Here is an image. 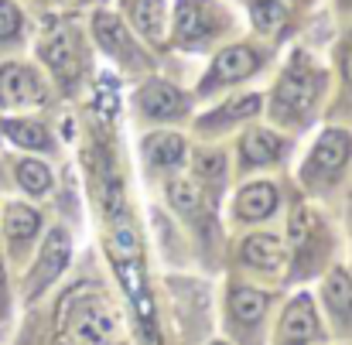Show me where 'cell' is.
<instances>
[{
  "instance_id": "obj_9",
  "label": "cell",
  "mask_w": 352,
  "mask_h": 345,
  "mask_svg": "<svg viewBox=\"0 0 352 345\" xmlns=\"http://www.w3.org/2000/svg\"><path fill=\"white\" fill-rule=\"evenodd\" d=\"M137 103H140V110H144V113L157 116V120H171V116H178L182 110H185L182 93H178L171 82H161V79L147 82V86L137 93Z\"/></svg>"
},
{
  "instance_id": "obj_12",
  "label": "cell",
  "mask_w": 352,
  "mask_h": 345,
  "mask_svg": "<svg viewBox=\"0 0 352 345\" xmlns=\"http://www.w3.org/2000/svg\"><path fill=\"white\" fill-rule=\"evenodd\" d=\"M243 260L256 270H280L284 267V246H280L277 236L256 232V236L243 239Z\"/></svg>"
},
{
  "instance_id": "obj_26",
  "label": "cell",
  "mask_w": 352,
  "mask_h": 345,
  "mask_svg": "<svg viewBox=\"0 0 352 345\" xmlns=\"http://www.w3.org/2000/svg\"><path fill=\"white\" fill-rule=\"evenodd\" d=\"M223 154H199V178L206 181H219L223 178Z\"/></svg>"
},
{
  "instance_id": "obj_15",
  "label": "cell",
  "mask_w": 352,
  "mask_h": 345,
  "mask_svg": "<svg viewBox=\"0 0 352 345\" xmlns=\"http://www.w3.org/2000/svg\"><path fill=\"white\" fill-rule=\"evenodd\" d=\"M93 27H96V38H100V45H103L110 55H117V58H130V55H133V48H130V38H126V27L120 24L113 14H96Z\"/></svg>"
},
{
  "instance_id": "obj_6",
  "label": "cell",
  "mask_w": 352,
  "mask_h": 345,
  "mask_svg": "<svg viewBox=\"0 0 352 345\" xmlns=\"http://www.w3.org/2000/svg\"><path fill=\"white\" fill-rule=\"evenodd\" d=\"M256 69H260V55H256L253 48H246V45H233V48H226V52L216 55V62H212V69H209L202 89L209 93V89L223 86V82L246 79V76H253Z\"/></svg>"
},
{
  "instance_id": "obj_30",
  "label": "cell",
  "mask_w": 352,
  "mask_h": 345,
  "mask_svg": "<svg viewBox=\"0 0 352 345\" xmlns=\"http://www.w3.org/2000/svg\"><path fill=\"white\" fill-rule=\"evenodd\" d=\"M216 345H223V342H216Z\"/></svg>"
},
{
  "instance_id": "obj_23",
  "label": "cell",
  "mask_w": 352,
  "mask_h": 345,
  "mask_svg": "<svg viewBox=\"0 0 352 345\" xmlns=\"http://www.w3.org/2000/svg\"><path fill=\"white\" fill-rule=\"evenodd\" d=\"M168 202L182 212V216H195L202 209V192L192 181H171L168 185Z\"/></svg>"
},
{
  "instance_id": "obj_18",
  "label": "cell",
  "mask_w": 352,
  "mask_h": 345,
  "mask_svg": "<svg viewBox=\"0 0 352 345\" xmlns=\"http://www.w3.org/2000/svg\"><path fill=\"white\" fill-rule=\"evenodd\" d=\"M230 308H233V315L239 322L253 325V322H260L263 311H267V294L250 291V287H239V291H233V298H230Z\"/></svg>"
},
{
  "instance_id": "obj_7",
  "label": "cell",
  "mask_w": 352,
  "mask_h": 345,
  "mask_svg": "<svg viewBox=\"0 0 352 345\" xmlns=\"http://www.w3.org/2000/svg\"><path fill=\"white\" fill-rule=\"evenodd\" d=\"M69 263V236L65 230H52L45 246H41V256L34 263V284H31V294H38L41 287H48Z\"/></svg>"
},
{
  "instance_id": "obj_27",
  "label": "cell",
  "mask_w": 352,
  "mask_h": 345,
  "mask_svg": "<svg viewBox=\"0 0 352 345\" xmlns=\"http://www.w3.org/2000/svg\"><path fill=\"white\" fill-rule=\"evenodd\" d=\"M342 72H346V82L352 86V41H349V48H346V55H342Z\"/></svg>"
},
{
  "instance_id": "obj_11",
  "label": "cell",
  "mask_w": 352,
  "mask_h": 345,
  "mask_svg": "<svg viewBox=\"0 0 352 345\" xmlns=\"http://www.w3.org/2000/svg\"><path fill=\"white\" fill-rule=\"evenodd\" d=\"M277 209V188L267 185V181H256V185H246L236 199V216L246 219V223H256V219H267L270 212Z\"/></svg>"
},
{
  "instance_id": "obj_29",
  "label": "cell",
  "mask_w": 352,
  "mask_h": 345,
  "mask_svg": "<svg viewBox=\"0 0 352 345\" xmlns=\"http://www.w3.org/2000/svg\"><path fill=\"white\" fill-rule=\"evenodd\" d=\"M346 3H352V0H346Z\"/></svg>"
},
{
  "instance_id": "obj_4",
  "label": "cell",
  "mask_w": 352,
  "mask_h": 345,
  "mask_svg": "<svg viewBox=\"0 0 352 345\" xmlns=\"http://www.w3.org/2000/svg\"><path fill=\"white\" fill-rule=\"evenodd\" d=\"M352 151V137L346 130H329V133H322V140L315 144V151H311V157H308V181H315V178H332L342 164H346V157H349Z\"/></svg>"
},
{
  "instance_id": "obj_21",
  "label": "cell",
  "mask_w": 352,
  "mask_h": 345,
  "mask_svg": "<svg viewBox=\"0 0 352 345\" xmlns=\"http://www.w3.org/2000/svg\"><path fill=\"white\" fill-rule=\"evenodd\" d=\"M17 181H21V188L24 192H31V195H45L48 188H52V171L41 164V161H17Z\"/></svg>"
},
{
  "instance_id": "obj_2",
  "label": "cell",
  "mask_w": 352,
  "mask_h": 345,
  "mask_svg": "<svg viewBox=\"0 0 352 345\" xmlns=\"http://www.w3.org/2000/svg\"><path fill=\"white\" fill-rule=\"evenodd\" d=\"M315 96H318V76L308 69L305 55H298V62L284 72V79H280V86L274 93V116L280 123L301 120L315 107Z\"/></svg>"
},
{
  "instance_id": "obj_3",
  "label": "cell",
  "mask_w": 352,
  "mask_h": 345,
  "mask_svg": "<svg viewBox=\"0 0 352 345\" xmlns=\"http://www.w3.org/2000/svg\"><path fill=\"white\" fill-rule=\"evenodd\" d=\"M41 55L48 62V69L69 86L79 79L82 72V48H79V34L69 24H55L45 38H41Z\"/></svg>"
},
{
  "instance_id": "obj_1",
  "label": "cell",
  "mask_w": 352,
  "mask_h": 345,
  "mask_svg": "<svg viewBox=\"0 0 352 345\" xmlns=\"http://www.w3.org/2000/svg\"><path fill=\"white\" fill-rule=\"evenodd\" d=\"M58 342L62 345H117L123 339L117 304L100 287H76L58 304Z\"/></svg>"
},
{
  "instance_id": "obj_22",
  "label": "cell",
  "mask_w": 352,
  "mask_h": 345,
  "mask_svg": "<svg viewBox=\"0 0 352 345\" xmlns=\"http://www.w3.org/2000/svg\"><path fill=\"white\" fill-rule=\"evenodd\" d=\"M250 14H253V24L260 31H267V34H277L284 27V21H287V10L277 0H253Z\"/></svg>"
},
{
  "instance_id": "obj_19",
  "label": "cell",
  "mask_w": 352,
  "mask_h": 345,
  "mask_svg": "<svg viewBox=\"0 0 352 345\" xmlns=\"http://www.w3.org/2000/svg\"><path fill=\"white\" fill-rule=\"evenodd\" d=\"M3 133H7L14 144L31 147V151L48 147V130H45L41 123H31V120H7V123H3Z\"/></svg>"
},
{
  "instance_id": "obj_13",
  "label": "cell",
  "mask_w": 352,
  "mask_h": 345,
  "mask_svg": "<svg viewBox=\"0 0 352 345\" xmlns=\"http://www.w3.org/2000/svg\"><path fill=\"white\" fill-rule=\"evenodd\" d=\"M144 157L154 168H175L185 157V140L175 133H151L144 140Z\"/></svg>"
},
{
  "instance_id": "obj_25",
  "label": "cell",
  "mask_w": 352,
  "mask_h": 345,
  "mask_svg": "<svg viewBox=\"0 0 352 345\" xmlns=\"http://www.w3.org/2000/svg\"><path fill=\"white\" fill-rule=\"evenodd\" d=\"M21 10H17V3L14 0H0V41H7V38H14L17 31H21Z\"/></svg>"
},
{
  "instance_id": "obj_14",
  "label": "cell",
  "mask_w": 352,
  "mask_h": 345,
  "mask_svg": "<svg viewBox=\"0 0 352 345\" xmlns=\"http://www.w3.org/2000/svg\"><path fill=\"white\" fill-rule=\"evenodd\" d=\"M243 161L250 164V168H256V164H270V161H277L280 157V137H274V133H267V130H250L246 137H243Z\"/></svg>"
},
{
  "instance_id": "obj_28",
  "label": "cell",
  "mask_w": 352,
  "mask_h": 345,
  "mask_svg": "<svg viewBox=\"0 0 352 345\" xmlns=\"http://www.w3.org/2000/svg\"><path fill=\"white\" fill-rule=\"evenodd\" d=\"M0 291H3V260H0ZM0 311H3V304H0Z\"/></svg>"
},
{
  "instance_id": "obj_24",
  "label": "cell",
  "mask_w": 352,
  "mask_h": 345,
  "mask_svg": "<svg viewBox=\"0 0 352 345\" xmlns=\"http://www.w3.org/2000/svg\"><path fill=\"white\" fill-rule=\"evenodd\" d=\"M256 110H260V96H243L239 103H230V107H223V113L206 116L202 123H223V120H243V116L256 113Z\"/></svg>"
},
{
  "instance_id": "obj_16",
  "label": "cell",
  "mask_w": 352,
  "mask_h": 345,
  "mask_svg": "<svg viewBox=\"0 0 352 345\" xmlns=\"http://www.w3.org/2000/svg\"><path fill=\"white\" fill-rule=\"evenodd\" d=\"M325 304L332 308L336 318L352 322V277L346 270H332L325 280Z\"/></svg>"
},
{
  "instance_id": "obj_20",
  "label": "cell",
  "mask_w": 352,
  "mask_h": 345,
  "mask_svg": "<svg viewBox=\"0 0 352 345\" xmlns=\"http://www.w3.org/2000/svg\"><path fill=\"white\" fill-rule=\"evenodd\" d=\"M133 24L147 34V38H161V27H164V7L161 0H133Z\"/></svg>"
},
{
  "instance_id": "obj_8",
  "label": "cell",
  "mask_w": 352,
  "mask_h": 345,
  "mask_svg": "<svg viewBox=\"0 0 352 345\" xmlns=\"http://www.w3.org/2000/svg\"><path fill=\"white\" fill-rule=\"evenodd\" d=\"M318 332V318H315V304L308 294L294 298L284 311V322H280V342L284 345H305L311 335Z\"/></svg>"
},
{
  "instance_id": "obj_17",
  "label": "cell",
  "mask_w": 352,
  "mask_h": 345,
  "mask_svg": "<svg viewBox=\"0 0 352 345\" xmlns=\"http://www.w3.org/2000/svg\"><path fill=\"white\" fill-rule=\"evenodd\" d=\"M38 226H41V219H38L34 209H28V205H7L3 230H7V239H10V243H24V239H31V236L38 232Z\"/></svg>"
},
{
  "instance_id": "obj_5",
  "label": "cell",
  "mask_w": 352,
  "mask_h": 345,
  "mask_svg": "<svg viewBox=\"0 0 352 345\" xmlns=\"http://www.w3.org/2000/svg\"><path fill=\"white\" fill-rule=\"evenodd\" d=\"M45 89L41 79L28 69V65H3L0 69V107H31L41 103Z\"/></svg>"
},
{
  "instance_id": "obj_10",
  "label": "cell",
  "mask_w": 352,
  "mask_h": 345,
  "mask_svg": "<svg viewBox=\"0 0 352 345\" xmlns=\"http://www.w3.org/2000/svg\"><path fill=\"white\" fill-rule=\"evenodd\" d=\"M212 31V10L206 0H178L175 3V34L182 41H195Z\"/></svg>"
}]
</instances>
